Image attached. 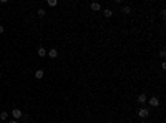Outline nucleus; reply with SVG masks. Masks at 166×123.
Listing matches in <instances>:
<instances>
[{
  "instance_id": "nucleus-1",
  "label": "nucleus",
  "mask_w": 166,
  "mask_h": 123,
  "mask_svg": "<svg viewBox=\"0 0 166 123\" xmlns=\"http://www.w3.org/2000/svg\"><path fill=\"white\" fill-rule=\"evenodd\" d=\"M148 115H150V110H148V108L141 107L138 110V116H140V118H148Z\"/></svg>"
},
{
  "instance_id": "nucleus-2",
  "label": "nucleus",
  "mask_w": 166,
  "mask_h": 123,
  "mask_svg": "<svg viewBox=\"0 0 166 123\" xmlns=\"http://www.w3.org/2000/svg\"><path fill=\"white\" fill-rule=\"evenodd\" d=\"M12 116H13L15 120H18V118H22V116H23V113H22V110L15 108V110H12Z\"/></svg>"
},
{
  "instance_id": "nucleus-3",
  "label": "nucleus",
  "mask_w": 166,
  "mask_h": 123,
  "mask_svg": "<svg viewBox=\"0 0 166 123\" xmlns=\"http://www.w3.org/2000/svg\"><path fill=\"white\" fill-rule=\"evenodd\" d=\"M148 103H150V107H159V100H158V96H151Z\"/></svg>"
},
{
  "instance_id": "nucleus-4",
  "label": "nucleus",
  "mask_w": 166,
  "mask_h": 123,
  "mask_svg": "<svg viewBox=\"0 0 166 123\" xmlns=\"http://www.w3.org/2000/svg\"><path fill=\"white\" fill-rule=\"evenodd\" d=\"M90 8H91V10H95V12H98V10H101V5H100L98 2H91Z\"/></svg>"
},
{
  "instance_id": "nucleus-5",
  "label": "nucleus",
  "mask_w": 166,
  "mask_h": 123,
  "mask_svg": "<svg viewBox=\"0 0 166 123\" xmlns=\"http://www.w3.org/2000/svg\"><path fill=\"white\" fill-rule=\"evenodd\" d=\"M145 102H146V93H140L138 95V103L145 105Z\"/></svg>"
},
{
  "instance_id": "nucleus-6",
  "label": "nucleus",
  "mask_w": 166,
  "mask_h": 123,
  "mask_svg": "<svg viewBox=\"0 0 166 123\" xmlns=\"http://www.w3.org/2000/svg\"><path fill=\"white\" fill-rule=\"evenodd\" d=\"M47 55L50 57V58H57V57H58V52H57L55 48H51L50 52H47Z\"/></svg>"
},
{
  "instance_id": "nucleus-7",
  "label": "nucleus",
  "mask_w": 166,
  "mask_h": 123,
  "mask_svg": "<svg viewBox=\"0 0 166 123\" xmlns=\"http://www.w3.org/2000/svg\"><path fill=\"white\" fill-rule=\"evenodd\" d=\"M37 55H38V57H45V55H47V50H45L43 47H40L38 50H37Z\"/></svg>"
},
{
  "instance_id": "nucleus-8",
  "label": "nucleus",
  "mask_w": 166,
  "mask_h": 123,
  "mask_svg": "<svg viewBox=\"0 0 166 123\" xmlns=\"http://www.w3.org/2000/svg\"><path fill=\"white\" fill-rule=\"evenodd\" d=\"M43 75H45L43 70H37V71H35V78H37V80H42V78H43Z\"/></svg>"
},
{
  "instance_id": "nucleus-9",
  "label": "nucleus",
  "mask_w": 166,
  "mask_h": 123,
  "mask_svg": "<svg viewBox=\"0 0 166 123\" xmlns=\"http://www.w3.org/2000/svg\"><path fill=\"white\" fill-rule=\"evenodd\" d=\"M103 15L106 17V18H110V17H113V12H111L110 8H105V10H103Z\"/></svg>"
},
{
  "instance_id": "nucleus-10",
  "label": "nucleus",
  "mask_w": 166,
  "mask_h": 123,
  "mask_svg": "<svg viewBox=\"0 0 166 123\" xmlns=\"http://www.w3.org/2000/svg\"><path fill=\"white\" fill-rule=\"evenodd\" d=\"M37 15H38V17H45V15H47V12H45L43 8H38V12H37Z\"/></svg>"
},
{
  "instance_id": "nucleus-11",
  "label": "nucleus",
  "mask_w": 166,
  "mask_h": 123,
  "mask_svg": "<svg viewBox=\"0 0 166 123\" xmlns=\"http://www.w3.org/2000/svg\"><path fill=\"white\" fill-rule=\"evenodd\" d=\"M8 118V113L7 111H2V113H0V120H7Z\"/></svg>"
},
{
  "instance_id": "nucleus-12",
  "label": "nucleus",
  "mask_w": 166,
  "mask_h": 123,
  "mask_svg": "<svg viewBox=\"0 0 166 123\" xmlns=\"http://www.w3.org/2000/svg\"><path fill=\"white\" fill-rule=\"evenodd\" d=\"M123 13L130 15V13H131V8H130V7H123Z\"/></svg>"
},
{
  "instance_id": "nucleus-13",
  "label": "nucleus",
  "mask_w": 166,
  "mask_h": 123,
  "mask_svg": "<svg viewBox=\"0 0 166 123\" xmlns=\"http://www.w3.org/2000/svg\"><path fill=\"white\" fill-rule=\"evenodd\" d=\"M47 4L50 5V7H55V5H57V0H48Z\"/></svg>"
},
{
  "instance_id": "nucleus-14",
  "label": "nucleus",
  "mask_w": 166,
  "mask_h": 123,
  "mask_svg": "<svg viewBox=\"0 0 166 123\" xmlns=\"http://www.w3.org/2000/svg\"><path fill=\"white\" fill-rule=\"evenodd\" d=\"M159 57H161V58H164V57H166V52H164V50H161V52H159Z\"/></svg>"
},
{
  "instance_id": "nucleus-15",
  "label": "nucleus",
  "mask_w": 166,
  "mask_h": 123,
  "mask_svg": "<svg viewBox=\"0 0 166 123\" xmlns=\"http://www.w3.org/2000/svg\"><path fill=\"white\" fill-rule=\"evenodd\" d=\"M0 33H4V25H0Z\"/></svg>"
},
{
  "instance_id": "nucleus-16",
  "label": "nucleus",
  "mask_w": 166,
  "mask_h": 123,
  "mask_svg": "<svg viewBox=\"0 0 166 123\" xmlns=\"http://www.w3.org/2000/svg\"><path fill=\"white\" fill-rule=\"evenodd\" d=\"M8 123H18V121H17V120H10V121H8Z\"/></svg>"
},
{
  "instance_id": "nucleus-17",
  "label": "nucleus",
  "mask_w": 166,
  "mask_h": 123,
  "mask_svg": "<svg viewBox=\"0 0 166 123\" xmlns=\"http://www.w3.org/2000/svg\"><path fill=\"white\" fill-rule=\"evenodd\" d=\"M0 4H2V0H0Z\"/></svg>"
}]
</instances>
